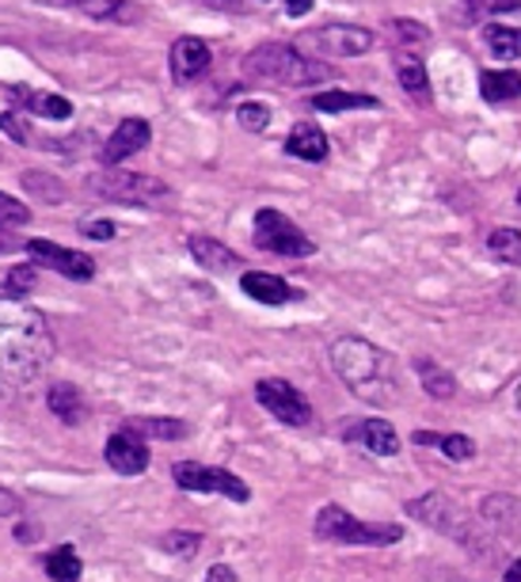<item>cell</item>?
I'll return each mask as SVG.
<instances>
[{
	"instance_id": "ac0fdd59",
	"label": "cell",
	"mask_w": 521,
	"mask_h": 582,
	"mask_svg": "<svg viewBox=\"0 0 521 582\" xmlns=\"http://www.w3.org/2000/svg\"><path fill=\"white\" fill-rule=\"evenodd\" d=\"M480 518L495 525L499 533L521 536V499H514V495H488L480 503Z\"/></svg>"
},
{
	"instance_id": "ffe728a7",
	"label": "cell",
	"mask_w": 521,
	"mask_h": 582,
	"mask_svg": "<svg viewBox=\"0 0 521 582\" xmlns=\"http://www.w3.org/2000/svg\"><path fill=\"white\" fill-rule=\"evenodd\" d=\"M328 149L331 146L317 122H298V127L290 130V138H285V152H290V157H301V160H323L328 157Z\"/></svg>"
},
{
	"instance_id": "2e32d148",
	"label": "cell",
	"mask_w": 521,
	"mask_h": 582,
	"mask_svg": "<svg viewBox=\"0 0 521 582\" xmlns=\"http://www.w3.org/2000/svg\"><path fill=\"white\" fill-rule=\"evenodd\" d=\"M240 285H244L248 298L259 304H285V301L301 298V293L293 290V285H285L278 274H263V271H244L240 274Z\"/></svg>"
},
{
	"instance_id": "4316f807",
	"label": "cell",
	"mask_w": 521,
	"mask_h": 582,
	"mask_svg": "<svg viewBox=\"0 0 521 582\" xmlns=\"http://www.w3.org/2000/svg\"><path fill=\"white\" fill-rule=\"evenodd\" d=\"M483 39H488V50L495 53L499 61H514V58H521V27L491 23V27H483Z\"/></svg>"
},
{
	"instance_id": "484cf974",
	"label": "cell",
	"mask_w": 521,
	"mask_h": 582,
	"mask_svg": "<svg viewBox=\"0 0 521 582\" xmlns=\"http://www.w3.org/2000/svg\"><path fill=\"white\" fill-rule=\"evenodd\" d=\"M80 12L92 16V20H103V23H133L138 20V8L126 4V0H80Z\"/></svg>"
},
{
	"instance_id": "9a60e30c",
	"label": "cell",
	"mask_w": 521,
	"mask_h": 582,
	"mask_svg": "<svg viewBox=\"0 0 521 582\" xmlns=\"http://www.w3.org/2000/svg\"><path fill=\"white\" fill-rule=\"evenodd\" d=\"M149 138H152V130L146 119H122L119 130H114L103 146V164H122V160H130L133 152H141L149 146Z\"/></svg>"
},
{
	"instance_id": "ab89813d",
	"label": "cell",
	"mask_w": 521,
	"mask_h": 582,
	"mask_svg": "<svg viewBox=\"0 0 521 582\" xmlns=\"http://www.w3.org/2000/svg\"><path fill=\"white\" fill-rule=\"evenodd\" d=\"M80 232H84V237H92V240H111L114 225H111V221H103V218H92V221H80Z\"/></svg>"
},
{
	"instance_id": "e575fe53",
	"label": "cell",
	"mask_w": 521,
	"mask_h": 582,
	"mask_svg": "<svg viewBox=\"0 0 521 582\" xmlns=\"http://www.w3.org/2000/svg\"><path fill=\"white\" fill-rule=\"evenodd\" d=\"M160 549L172 552V556H194V552L202 549V536H199V533L179 530V533H168L164 541H160Z\"/></svg>"
},
{
	"instance_id": "7a4b0ae2",
	"label": "cell",
	"mask_w": 521,
	"mask_h": 582,
	"mask_svg": "<svg viewBox=\"0 0 521 582\" xmlns=\"http://www.w3.org/2000/svg\"><path fill=\"white\" fill-rule=\"evenodd\" d=\"M331 365L347 381V389L362 400L373 404H389L397 397V370H392V358L377 351L373 343L358 335H343L331 343Z\"/></svg>"
},
{
	"instance_id": "f6af8a7d",
	"label": "cell",
	"mask_w": 521,
	"mask_h": 582,
	"mask_svg": "<svg viewBox=\"0 0 521 582\" xmlns=\"http://www.w3.org/2000/svg\"><path fill=\"white\" fill-rule=\"evenodd\" d=\"M502 582H521V560H514L507 568V575H502Z\"/></svg>"
},
{
	"instance_id": "bcb514c9",
	"label": "cell",
	"mask_w": 521,
	"mask_h": 582,
	"mask_svg": "<svg viewBox=\"0 0 521 582\" xmlns=\"http://www.w3.org/2000/svg\"><path fill=\"white\" fill-rule=\"evenodd\" d=\"M430 582H464V579H457L453 571H434V575H430Z\"/></svg>"
},
{
	"instance_id": "f546056e",
	"label": "cell",
	"mask_w": 521,
	"mask_h": 582,
	"mask_svg": "<svg viewBox=\"0 0 521 582\" xmlns=\"http://www.w3.org/2000/svg\"><path fill=\"white\" fill-rule=\"evenodd\" d=\"M312 107L323 114H343V111H358V107H377L373 96H354V92H320L312 96Z\"/></svg>"
},
{
	"instance_id": "c3c4849f",
	"label": "cell",
	"mask_w": 521,
	"mask_h": 582,
	"mask_svg": "<svg viewBox=\"0 0 521 582\" xmlns=\"http://www.w3.org/2000/svg\"><path fill=\"white\" fill-rule=\"evenodd\" d=\"M518 408H521V384H518Z\"/></svg>"
},
{
	"instance_id": "9c48e42d",
	"label": "cell",
	"mask_w": 521,
	"mask_h": 582,
	"mask_svg": "<svg viewBox=\"0 0 521 582\" xmlns=\"http://www.w3.org/2000/svg\"><path fill=\"white\" fill-rule=\"evenodd\" d=\"M172 476L183 491H213V495H224L232 503H248L251 491L240 476H232L229 469H206V464L194 461H179L172 464Z\"/></svg>"
},
{
	"instance_id": "7dc6e473",
	"label": "cell",
	"mask_w": 521,
	"mask_h": 582,
	"mask_svg": "<svg viewBox=\"0 0 521 582\" xmlns=\"http://www.w3.org/2000/svg\"><path fill=\"white\" fill-rule=\"evenodd\" d=\"M47 4H61V8H77L80 0H47Z\"/></svg>"
},
{
	"instance_id": "7c38bea8",
	"label": "cell",
	"mask_w": 521,
	"mask_h": 582,
	"mask_svg": "<svg viewBox=\"0 0 521 582\" xmlns=\"http://www.w3.org/2000/svg\"><path fill=\"white\" fill-rule=\"evenodd\" d=\"M107 464H111L119 476H138V472H146L149 469V445H146V438H138L133 431H122L119 434H111L107 438Z\"/></svg>"
},
{
	"instance_id": "6da1fadb",
	"label": "cell",
	"mask_w": 521,
	"mask_h": 582,
	"mask_svg": "<svg viewBox=\"0 0 521 582\" xmlns=\"http://www.w3.org/2000/svg\"><path fill=\"white\" fill-rule=\"evenodd\" d=\"M53 358V331L34 304L0 298V384H31Z\"/></svg>"
},
{
	"instance_id": "8d00e7d4",
	"label": "cell",
	"mask_w": 521,
	"mask_h": 582,
	"mask_svg": "<svg viewBox=\"0 0 521 582\" xmlns=\"http://www.w3.org/2000/svg\"><path fill=\"white\" fill-rule=\"evenodd\" d=\"M475 16H521V0H469Z\"/></svg>"
},
{
	"instance_id": "60d3db41",
	"label": "cell",
	"mask_w": 521,
	"mask_h": 582,
	"mask_svg": "<svg viewBox=\"0 0 521 582\" xmlns=\"http://www.w3.org/2000/svg\"><path fill=\"white\" fill-rule=\"evenodd\" d=\"M16 514H20V499L0 488V518H16Z\"/></svg>"
},
{
	"instance_id": "7bdbcfd3",
	"label": "cell",
	"mask_w": 521,
	"mask_h": 582,
	"mask_svg": "<svg viewBox=\"0 0 521 582\" xmlns=\"http://www.w3.org/2000/svg\"><path fill=\"white\" fill-rule=\"evenodd\" d=\"M282 4H285V12L298 16V20H301V16L312 12V0H282Z\"/></svg>"
},
{
	"instance_id": "5bb4252c",
	"label": "cell",
	"mask_w": 521,
	"mask_h": 582,
	"mask_svg": "<svg viewBox=\"0 0 521 582\" xmlns=\"http://www.w3.org/2000/svg\"><path fill=\"white\" fill-rule=\"evenodd\" d=\"M213 53L206 47L202 39H194V34H183V39L172 42V77L179 84H191V80H199L206 69H210Z\"/></svg>"
},
{
	"instance_id": "4fadbf2b",
	"label": "cell",
	"mask_w": 521,
	"mask_h": 582,
	"mask_svg": "<svg viewBox=\"0 0 521 582\" xmlns=\"http://www.w3.org/2000/svg\"><path fill=\"white\" fill-rule=\"evenodd\" d=\"M347 442L350 445H362L365 453L373 456H397L400 453V438L392 431V423L384 419H358V423L347 427Z\"/></svg>"
},
{
	"instance_id": "74e56055",
	"label": "cell",
	"mask_w": 521,
	"mask_h": 582,
	"mask_svg": "<svg viewBox=\"0 0 521 582\" xmlns=\"http://www.w3.org/2000/svg\"><path fill=\"white\" fill-rule=\"evenodd\" d=\"M0 130L8 133V138H16V141H34V133H31V127L23 122V114H16V111H8V114H0Z\"/></svg>"
},
{
	"instance_id": "1f68e13d",
	"label": "cell",
	"mask_w": 521,
	"mask_h": 582,
	"mask_svg": "<svg viewBox=\"0 0 521 582\" xmlns=\"http://www.w3.org/2000/svg\"><path fill=\"white\" fill-rule=\"evenodd\" d=\"M237 122L251 133H263V130H271L274 114H271V107H263V103H240L237 107Z\"/></svg>"
},
{
	"instance_id": "d590c367",
	"label": "cell",
	"mask_w": 521,
	"mask_h": 582,
	"mask_svg": "<svg viewBox=\"0 0 521 582\" xmlns=\"http://www.w3.org/2000/svg\"><path fill=\"white\" fill-rule=\"evenodd\" d=\"M23 187L31 194H39V199H50V202H58V199H66V191H61V183H50L47 175L42 172H23Z\"/></svg>"
},
{
	"instance_id": "30bf717a",
	"label": "cell",
	"mask_w": 521,
	"mask_h": 582,
	"mask_svg": "<svg viewBox=\"0 0 521 582\" xmlns=\"http://www.w3.org/2000/svg\"><path fill=\"white\" fill-rule=\"evenodd\" d=\"M256 400L263 404L278 423L285 427H309L312 423V404L282 378H263L256 384Z\"/></svg>"
},
{
	"instance_id": "8992f818",
	"label": "cell",
	"mask_w": 521,
	"mask_h": 582,
	"mask_svg": "<svg viewBox=\"0 0 521 582\" xmlns=\"http://www.w3.org/2000/svg\"><path fill=\"white\" fill-rule=\"evenodd\" d=\"M92 191L111 202H130V205H160L172 199V187L146 172H103L92 179Z\"/></svg>"
},
{
	"instance_id": "ba28073f",
	"label": "cell",
	"mask_w": 521,
	"mask_h": 582,
	"mask_svg": "<svg viewBox=\"0 0 521 582\" xmlns=\"http://www.w3.org/2000/svg\"><path fill=\"white\" fill-rule=\"evenodd\" d=\"M256 244L263 248V252H278V255H290V259L317 252V244H312V240L278 210L256 213Z\"/></svg>"
},
{
	"instance_id": "d6986e66",
	"label": "cell",
	"mask_w": 521,
	"mask_h": 582,
	"mask_svg": "<svg viewBox=\"0 0 521 582\" xmlns=\"http://www.w3.org/2000/svg\"><path fill=\"white\" fill-rule=\"evenodd\" d=\"M392 61H397V77H400L403 92L419 103H430V77H427L422 58H415V53H408V50H397L392 53Z\"/></svg>"
},
{
	"instance_id": "44dd1931",
	"label": "cell",
	"mask_w": 521,
	"mask_h": 582,
	"mask_svg": "<svg viewBox=\"0 0 521 582\" xmlns=\"http://www.w3.org/2000/svg\"><path fill=\"white\" fill-rule=\"evenodd\" d=\"M16 100H20L31 114H42V119L50 122H66L73 119V103L66 100V96H53V92H23V88H16Z\"/></svg>"
},
{
	"instance_id": "e0dca14e",
	"label": "cell",
	"mask_w": 521,
	"mask_h": 582,
	"mask_svg": "<svg viewBox=\"0 0 521 582\" xmlns=\"http://www.w3.org/2000/svg\"><path fill=\"white\" fill-rule=\"evenodd\" d=\"M191 255H194V263L206 267V271H213V274H224V271H237V267H244V259H240L232 248H224L221 240H213V237H191Z\"/></svg>"
},
{
	"instance_id": "ee69618b",
	"label": "cell",
	"mask_w": 521,
	"mask_h": 582,
	"mask_svg": "<svg viewBox=\"0 0 521 582\" xmlns=\"http://www.w3.org/2000/svg\"><path fill=\"white\" fill-rule=\"evenodd\" d=\"M202 4L221 8V12H240V8H244V0H202Z\"/></svg>"
},
{
	"instance_id": "f1b7e54d",
	"label": "cell",
	"mask_w": 521,
	"mask_h": 582,
	"mask_svg": "<svg viewBox=\"0 0 521 582\" xmlns=\"http://www.w3.org/2000/svg\"><path fill=\"white\" fill-rule=\"evenodd\" d=\"M488 252L491 259L507 267H521V232L518 229H495L488 237Z\"/></svg>"
},
{
	"instance_id": "f35d334b",
	"label": "cell",
	"mask_w": 521,
	"mask_h": 582,
	"mask_svg": "<svg viewBox=\"0 0 521 582\" xmlns=\"http://www.w3.org/2000/svg\"><path fill=\"white\" fill-rule=\"evenodd\" d=\"M392 31H397V39H408V42H427L430 39L427 27H419L415 20H392Z\"/></svg>"
},
{
	"instance_id": "cb8c5ba5",
	"label": "cell",
	"mask_w": 521,
	"mask_h": 582,
	"mask_svg": "<svg viewBox=\"0 0 521 582\" xmlns=\"http://www.w3.org/2000/svg\"><path fill=\"white\" fill-rule=\"evenodd\" d=\"M480 96L488 103H507L521 96V77L510 73V69H491V73L480 77Z\"/></svg>"
},
{
	"instance_id": "5b68a950",
	"label": "cell",
	"mask_w": 521,
	"mask_h": 582,
	"mask_svg": "<svg viewBox=\"0 0 521 582\" xmlns=\"http://www.w3.org/2000/svg\"><path fill=\"white\" fill-rule=\"evenodd\" d=\"M320 541L331 544H370V549H384V544L403 541V525H377V522H358L350 510L328 503L317 510V522H312Z\"/></svg>"
},
{
	"instance_id": "4dcf8cb0",
	"label": "cell",
	"mask_w": 521,
	"mask_h": 582,
	"mask_svg": "<svg viewBox=\"0 0 521 582\" xmlns=\"http://www.w3.org/2000/svg\"><path fill=\"white\" fill-rule=\"evenodd\" d=\"M126 431H133L138 438H183L187 423H179V419H130Z\"/></svg>"
},
{
	"instance_id": "83f0119b",
	"label": "cell",
	"mask_w": 521,
	"mask_h": 582,
	"mask_svg": "<svg viewBox=\"0 0 521 582\" xmlns=\"http://www.w3.org/2000/svg\"><path fill=\"white\" fill-rule=\"evenodd\" d=\"M80 556L73 552V544H61V549H53L47 556V575L53 582H80Z\"/></svg>"
},
{
	"instance_id": "681fc988",
	"label": "cell",
	"mask_w": 521,
	"mask_h": 582,
	"mask_svg": "<svg viewBox=\"0 0 521 582\" xmlns=\"http://www.w3.org/2000/svg\"><path fill=\"white\" fill-rule=\"evenodd\" d=\"M518 205H521V191H518Z\"/></svg>"
},
{
	"instance_id": "d6a6232c",
	"label": "cell",
	"mask_w": 521,
	"mask_h": 582,
	"mask_svg": "<svg viewBox=\"0 0 521 582\" xmlns=\"http://www.w3.org/2000/svg\"><path fill=\"white\" fill-rule=\"evenodd\" d=\"M34 279H39V274H34V267H12V271L4 274V293L8 298H27V293L34 290Z\"/></svg>"
},
{
	"instance_id": "836d02e7",
	"label": "cell",
	"mask_w": 521,
	"mask_h": 582,
	"mask_svg": "<svg viewBox=\"0 0 521 582\" xmlns=\"http://www.w3.org/2000/svg\"><path fill=\"white\" fill-rule=\"evenodd\" d=\"M31 221V210L23 202H16L12 194L0 191V229H23Z\"/></svg>"
},
{
	"instance_id": "3957f363",
	"label": "cell",
	"mask_w": 521,
	"mask_h": 582,
	"mask_svg": "<svg viewBox=\"0 0 521 582\" xmlns=\"http://www.w3.org/2000/svg\"><path fill=\"white\" fill-rule=\"evenodd\" d=\"M403 510H408V518H415V522L430 525V530H438V533H445L449 541H457L464 552H472L475 560L495 556V549H491V536L475 530V522L464 514L461 503L442 495V491H430V495H422V499H411Z\"/></svg>"
},
{
	"instance_id": "b9f144b4",
	"label": "cell",
	"mask_w": 521,
	"mask_h": 582,
	"mask_svg": "<svg viewBox=\"0 0 521 582\" xmlns=\"http://www.w3.org/2000/svg\"><path fill=\"white\" fill-rule=\"evenodd\" d=\"M206 582H240V579H237V571H232V568H224V563H213L210 575H206Z\"/></svg>"
},
{
	"instance_id": "52a82bcc",
	"label": "cell",
	"mask_w": 521,
	"mask_h": 582,
	"mask_svg": "<svg viewBox=\"0 0 521 582\" xmlns=\"http://www.w3.org/2000/svg\"><path fill=\"white\" fill-rule=\"evenodd\" d=\"M298 50L320 53V58H358V53L373 50V31L365 27H350V23H328L317 27V31H304Z\"/></svg>"
},
{
	"instance_id": "603a6c76",
	"label": "cell",
	"mask_w": 521,
	"mask_h": 582,
	"mask_svg": "<svg viewBox=\"0 0 521 582\" xmlns=\"http://www.w3.org/2000/svg\"><path fill=\"white\" fill-rule=\"evenodd\" d=\"M415 445H438L449 461H472L475 456V442L469 434H434V431H415L411 434Z\"/></svg>"
},
{
	"instance_id": "277c9868",
	"label": "cell",
	"mask_w": 521,
	"mask_h": 582,
	"mask_svg": "<svg viewBox=\"0 0 521 582\" xmlns=\"http://www.w3.org/2000/svg\"><path fill=\"white\" fill-rule=\"evenodd\" d=\"M244 69L248 77L256 80H274V84H285V88H304V84H320V80L331 77V66L323 61L309 58V53L285 47V42H267V47H256L244 58Z\"/></svg>"
},
{
	"instance_id": "7402d4cb",
	"label": "cell",
	"mask_w": 521,
	"mask_h": 582,
	"mask_svg": "<svg viewBox=\"0 0 521 582\" xmlns=\"http://www.w3.org/2000/svg\"><path fill=\"white\" fill-rule=\"evenodd\" d=\"M47 404H50L53 415H58L61 423H69V427H77L80 419H84V411H88L77 384H53V389L47 392Z\"/></svg>"
},
{
	"instance_id": "d4e9b609",
	"label": "cell",
	"mask_w": 521,
	"mask_h": 582,
	"mask_svg": "<svg viewBox=\"0 0 521 582\" xmlns=\"http://www.w3.org/2000/svg\"><path fill=\"white\" fill-rule=\"evenodd\" d=\"M415 373H419L422 389H427V397H434V400H449V397H453V392H457L453 373L442 370V365H438L434 358H415Z\"/></svg>"
},
{
	"instance_id": "8fae6325",
	"label": "cell",
	"mask_w": 521,
	"mask_h": 582,
	"mask_svg": "<svg viewBox=\"0 0 521 582\" xmlns=\"http://www.w3.org/2000/svg\"><path fill=\"white\" fill-rule=\"evenodd\" d=\"M27 255L39 259L42 267L66 274V279H73V282H88L96 274V259L92 255L73 252V248H61V244H50V240H27Z\"/></svg>"
}]
</instances>
